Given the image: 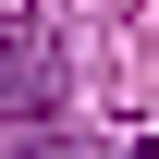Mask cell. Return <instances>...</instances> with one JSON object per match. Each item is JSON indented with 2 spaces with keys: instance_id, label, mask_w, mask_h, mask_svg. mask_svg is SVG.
<instances>
[{
  "instance_id": "6da1fadb",
  "label": "cell",
  "mask_w": 159,
  "mask_h": 159,
  "mask_svg": "<svg viewBox=\"0 0 159 159\" xmlns=\"http://www.w3.org/2000/svg\"><path fill=\"white\" fill-rule=\"evenodd\" d=\"M49 98H61V49L37 25H12V37H0V122H37Z\"/></svg>"
},
{
  "instance_id": "7a4b0ae2",
  "label": "cell",
  "mask_w": 159,
  "mask_h": 159,
  "mask_svg": "<svg viewBox=\"0 0 159 159\" xmlns=\"http://www.w3.org/2000/svg\"><path fill=\"white\" fill-rule=\"evenodd\" d=\"M122 159H159V135H135V147H122Z\"/></svg>"
}]
</instances>
